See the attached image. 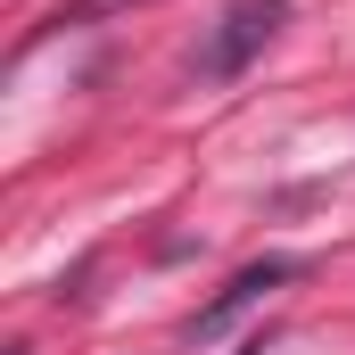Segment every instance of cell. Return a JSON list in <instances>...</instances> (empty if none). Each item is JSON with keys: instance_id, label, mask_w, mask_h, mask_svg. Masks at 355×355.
I'll use <instances>...</instances> for the list:
<instances>
[{"instance_id": "cell-3", "label": "cell", "mask_w": 355, "mask_h": 355, "mask_svg": "<svg viewBox=\"0 0 355 355\" xmlns=\"http://www.w3.org/2000/svg\"><path fill=\"white\" fill-rule=\"evenodd\" d=\"M240 355H265V339H248V347H240Z\"/></svg>"}, {"instance_id": "cell-2", "label": "cell", "mask_w": 355, "mask_h": 355, "mask_svg": "<svg viewBox=\"0 0 355 355\" xmlns=\"http://www.w3.org/2000/svg\"><path fill=\"white\" fill-rule=\"evenodd\" d=\"M297 272H306L297 257H265V265H240L232 281H223V289H215V297H207V306H198V314H190V322H182V339H190V347H198V339H223V331H232V322H240L248 306H265V289L297 281Z\"/></svg>"}, {"instance_id": "cell-1", "label": "cell", "mask_w": 355, "mask_h": 355, "mask_svg": "<svg viewBox=\"0 0 355 355\" xmlns=\"http://www.w3.org/2000/svg\"><path fill=\"white\" fill-rule=\"evenodd\" d=\"M281 25H289V0H232V8L215 17L207 50H198V75H207V83H232V75H248V67H257V50H265Z\"/></svg>"}]
</instances>
